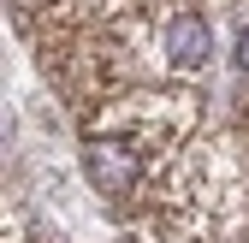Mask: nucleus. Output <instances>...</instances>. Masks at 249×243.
<instances>
[{
    "label": "nucleus",
    "mask_w": 249,
    "mask_h": 243,
    "mask_svg": "<svg viewBox=\"0 0 249 243\" xmlns=\"http://www.w3.org/2000/svg\"><path fill=\"white\" fill-rule=\"evenodd\" d=\"M237 66H243V71H249V24H243V30H237Z\"/></svg>",
    "instance_id": "nucleus-3"
},
{
    "label": "nucleus",
    "mask_w": 249,
    "mask_h": 243,
    "mask_svg": "<svg viewBox=\"0 0 249 243\" xmlns=\"http://www.w3.org/2000/svg\"><path fill=\"white\" fill-rule=\"evenodd\" d=\"M166 53H172V66H208V53H213V30L202 12H184L172 18L166 30Z\"/></svg>",
    "instance_id": "nucleus-2"
},
{
    "label": "nucleus",
    "mask_w": 249,
    "mask_h": 243,
    "mask_svg": "<svg viewBox=\"0 0 249 243\" xmlns=\"http://www.w3.org/2000/svg\"><path fill=\"white\" fill-rule=\"evenodd\" d=\"M83 172H89V184H95L101 196H124V190H137V178H142V166H137V155L124 142H83Z\"/></svg>",
    "instance_id": "nucleus-1"
}]
</instances>
